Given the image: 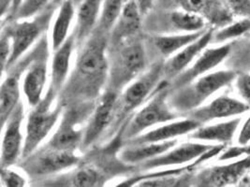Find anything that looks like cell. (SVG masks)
<instances>
[{
    "label": "cell",
    "instance_id": "obj_14",
    "mask_svg": "<svg viewBox=\"0 0 250 187\" xmlns=\"http://www.w3.org/2000/svg\"><path fill=\"white\" fill-rule=\"evenodd\" d=\"M230 52V45L225 44L220 47L205 49L197 57L195 62L176 78L170 82V90H175L193 82L199 77L209 73L217 67Z\"/></svg>",
    "mask_w": 250,
    "mask_h": 187
},
{
    "label": "cell",
    "instance_id": "obj_32",
    "mask_svg": "<svg viewBox=\"0 0 250 187\" xmlns=\"http://www.w3.org/2000/svg\"><path fill=\"white\" fill-rule=\"evenodd\" d=\"M26 184V179L21 173L11 168H1V186L7 187H22Z\"/></svg>",
    "mask_w": 250,
    "mask_h": 187
},
{
    "label": "cell",
    "instance_id": "obj_4",
    "mask_svg": "<svg viewBox=\"0 0 250 187\" xmlns=\"http://www.w3.org/2000/svg\"><path fill=\"white\" fill-rule=\"evenodd\" d=\"M109 57V78L106 89L120 94L141 74L147 70L146 49L139 40H128L115 46Z\"/></svg>",
    "mask_w": 250,
    "mask_h": 187
},
{
    "label": "cell",
    "instance_id": "obj_13",
    "mask_svg": "<svg viewBox=\"0 0 250 187\" xmlns=\"http://www.w3.org/2000/svg\"><path fill=\"white\" fill-rule=\"evenodd\" d=\"M215 146L216 145L200 142L183 143L178 146H173L169 151L146 161L140 166L144 170H156L162 168L193 163L203 155H205L206 152L212 150Z\"/></svg>",
    "mask_w": 250,
    "mask_h": 187
},
{
    "label": "cell",
    "instance_id": "obj_2",
    "mask_svg": "<svg viewBox=\"0 0 250 187\" xmlns=\"http://www.w3.org/2000/svg\"><path fill=\"white\" fill-rule=\"evenodd\" d=\"M57 96L58 94L49 87L42 102L31 108L27 114L22 159L37 151L57 128L65 108Z\"/></svg>",
    "mask_w": 250,
    "mask_h": 187
},
{
    "label": "cell",
    "instance_id": "obj_6",
    "mask_svg": "<svg viewBox=\"0 0 250 187\" xmlns=\"http://www.w3.org/2000/svg\"><path fill=\"white\" fill-rule=\"evenodd\" d=\"M163 66L164 61H157L152 64L143 74L130 82L122 93L119 94L116 116L110 131L116 130L119 126L122 127V123L126 120V117L144 105L158 90L164 80Z\"/></svg>",
    "mask_w": 250,
    "mask_h": 187
},
{
    "label": "cell",
    "instance_id": "obj_25",
    "mask_svg": "<svg viewBox=\"0 0 250 187\" xmlns=\"http://www.w3.org/2000/svg\"><path fill=\"white\" fill-rule=\"evenodd\" d=\"M241 118H234L229 121L217 123L209 126H201L192 133L189 134V137L192 140H202V141H214L222 144L229 143L234 137Z\"/></svg>",
    "mask_w": 250,
    "mask_h": 187
},
{
    "label": "cell",
    "instance_id": "obj_16",
    "mask_svg": "<svg viewBox=\"0 0 250 187\" xmlns=\"http://www.w3.org/2000/svg\"><path fill=\"white\" fill-rule=\"evenodd\" d=\"M213 30L206 29L205 33L192 43L181 49L179 52L171 56L167 61H164L163 73L164 80L170 82L176 78L183 71L187 70L213 40Z\"/></svg>",
    "mask_w": 250,
    "mask_h": 187
},
{
    "label": "cell",
    "instance_id": "obj_39",
    "mask_svg": "<svg viewBox=\"0 0 250 187\" xmlns=\"http://www.w3.org/2000/svg\"><path fill=\"white\" fill-rule=\"evenodd\" d=\"M63 1H64V0H53V1H52V5L55 6L56 8H58V6H59Z\"/></svg>",
    "mask_w": 250,
    "mask_h": 187
},
{
    "label": "cell",
    "instance_id": "obj_26",
    "mask_svg": "<svg viewBox=\"0 0 250 187\" xmlns=\"http://www.w3.org/2000/svg\"><path fill=\"white\" fill-rule=\"evenodd\" d=\"M205 32V29L194 33L157 36L153 38V43L156 50L162 56L171 57L181 49L198 39Z\"/></svg>",
    "mask_w": 250,
    "mask_h": 187
},
{
    "label": "cell",
    "instance_id": "obj_12",
    "mask_svg": "<svg viewBox=\"0 0 250 187\" xmlns=\"http://www.w3.org/2000/svg\"><path fill=\"white\" fill-rule=\"evenodd\" d=\"M23 106L22 102L17 106L11 117L2 127V144H1V157L0 165L1 168H11L22 158L23 154Z\"/></svg>",
    "mask_w": 250,
    "mask_h": 187
},
{
    "label": "cell",
    "instance_id": "obj_20",
    "mask_svg": "<svg viewBox=\"0 0 250 187\" xmlns=\"http://www.w3.org/2000/svg\"><path fill=\"white\" fill-rule=\"evenodd\" d=\"M143 15L135 0H128L109 35V44L114 47L123 44L139 33Z\"/></svg>",
    "mask_w": 250,
    "mask_h": 187
},
{
    "label": "cell",
    "instance_id": "obj_24",
    "mask_svg": "<svg viewBox=\"0 0 250 187\" xmlns=\"http://www.w3.org/2000/svg\"><path fill=\"white\" fill-rule=\"evenodd\" d=\"M76 10L77 6L73 0H64L58 6L51 33V46L53 51L61 46L70 35L69 28L76 15Z\"/></svg>",
    "mask_w": 250,
    "mask_h": 187
},
{
    "label": "cell",
    "instance_id": "obj_40",
    "mask_svg": "<svg viewBox=\"0 0 250 187\" xmlns=\"http://www.w3.org/2000/svg\"><path fill=\"white\" fill-rule=\"evenodd\" d=\"M74 1V3H75V5L77 6L78 4H79L80 2H81V0H73Z\"/></svg>",
    "mask_w": 250,
    "mask_h": 187
},
{
    "label": "cell",
    "instance_id": "obj_21",
    "mask_svg": "<svg viewBox=\"0 0 250 187\" xmlns=\"http://www.w3.org/2000/svg\"><path fill=\"white\" fill-rule=\"evenodd\" d=\"M76 46V37L73 32L68 36L67 40L61 46L54 51L49 87L58 94V95L69 76L71 57Z\"/></svg>",
    "mask_w": 250,
    "mask_h": 187
},
{
    "label": "cell",
    "instance_id": "obj_10",
    "mask_svg": "<svg viewBox=\"0 0 250 187\" xmlns=\"http://www.w3.org/2000/svg\"><path fill=\"white\" fill-rule=\"evenodd\" d=\"M52 12V10L47 11L46 9L45 11L35 16L31 21L29 19L22 21L14 20L5 27L12 38V55L6 71L22 58L35 42L38 41L51 19Z\"/></svg>",
    "mask_w": 250,
    "mask_h": 187
},
{
    "label": "cell",
    "instance_id": "obj_19",
    "mask_svg": "<svg viewBox=\"0 0 250 187\" xmlns=\"http://www.w3.org/2000/svg\"><path fill=\"white\" fill-rule=\"evenodd\" d=\"M250 169V156L233 163L213 167L200 175L199 186L228 187L237 184Z\"/></svg>",
    "mask_w": 250,
    "mask_h": 187
},
{
    "label": "cell",
    "instance_id": "obj_15",
    "mask_svg": "<svg viewBox=\"0 0 250 187\" xmlns=\"http://www.w3.org/2000/svg\"><path fill=\"white\" fill-rule=\"evenodd\" d=\"M46 47L33 59L24 71L22 91L26 103L30 108H34L42 102L44 97L47 82V56Z\"/></svg>",
    "mask_w": 250,
    "mask_h": 187
},
{
    "label": "cell",
    "instance_id": "obj_28",
    "mask_svg": "<svg viewBox=\"0 0 250 187\" xmlns=\"http://www.w3.org/2000/svg\"><path fill=\"white\" fill-rule=\"evenodd\" d=\"M128 0H104L96 31L109 36Z\"/></svg>",
    "mask_w": 250,
    "mask_h": 187
},
{
    "label": "cell",
    "instance_id": "obj_30",
    "mask_svg": "<svg viewBox=\"0 0 250 187\" xmlns=\"http://www.w3.org/2000/svg\"><path fill=\"white\" fill-rule=\"evenodd\" d=\"M52 1L53 0H22L12 18L17 21L34 18L35 16L45 11L49 3Z\"/></svg>",
    "mask_w": 250,
    "mask_h": 187
},
{
    "label": "cell",
    "instance_id": "obj_5",
    "mask_svg": "<svg viewBox=\"0 0 250 187\" xmlns=\"http://www.w3.org/2000/svg\"><path fill=\"white\" fill-rule=\"evenodd\" d=\"M170 82L163 80L158 90L136 113L124 125L121 140L125 143L148 131L153 127L162 125L178 118V113L169 103Z\"/></svg>",
    "mask_w": 250,
    "mask_h": 187
},
{
    "label": "cell",
    "instance_id": "obj_36",
    "mask_svg": "<svg viewBox=\"0 0 250 187\" xmlns=\"http://www.w3.org/2000/svg\"><path fill=\"white\" fill-rule=\"evenodd\" d=\"M238 144L240 146H247L250 143V116L244 123L238 135Z\"/></svg>",
    "mask_w": 250,
    "mask_h": 187
},
{
    "label": "cell",
    "instance_id": "obj_18",
    "mask_svg": "<svg viewBox=\"0 0 250 187\" xmlns=\"http://www.w3.org/2000/svg\"><path fill=\"white\" fill-rule=\"evenodd\" d=\"M202 125L193 119L188 117L179 121H171L162 124L156 129L148 130L136 138L128 140L125 144H143L163 142L168 140H176V138L183 135L190 134Z\"/></svg>",
    "mask_w": 250,
    "mask_h": 187
},
{
    "label": "cell",
    "instance_id": "obj_11",
    "mask_svg": "<svg viewBox=\"0 0 250 187\" xmlns=\"http://www.w3.org/2000/svg\"><path fill=\"white\" fill-rule=\"evenodd\" d=\"M44 47L45 42L43 37L42 38V42L38 45V49L30 53V56H26L23 59V61L22 58L20 59L11 69L7 70L11 72L9 74L7 73V76L4 78L0 89V122L2 127L11 117L17 106L21 103V74L25 71L29 64Z\"/></svg>",
    "mask_w": 250,
    "mask_h": 187
},
{
    "label": "cell",
    "instance_id": "obj_9",
    "mask_svg": "<svg viewBox=\"0 0 250 187\" xmlns=\"http://www.w3.org/2000/svg\"><path fill=\"white\" fill-rule=\"evenodd\" d=\"M119 93L106 89L98 98L85 125L81 149L88 150L103 138L114 125Z\"/></svg>",
    "mask_w": 250,
    "mask_h": 187
},
{
    "label": "cell",
    "instance_id": "obj_37",
    "mask_svg": "<svg viewBox=\"0 0 250 187\" xmlns=\"http://www.w3.org/2000/svg\"><path fill=\"white\" fill-rule=\"evenodd\" d=\"M135 1L143 16L146 15L148 12L151 11L154 4V0H135Z\"/></svg>",
    "mask_w": 250,
    "mask_h": 187
},
{
    "label": "cell",
    "instance_id": "obj_3",
    "mask_svg": "<svg viewBox=\"0 0 250 187\" xmlns=\"http://www.w3.org/2000/svg\"><path fill=\"white\" fill-rule=\"evenodd\" d=\"M236 78L232 70L209 72L181 88L170 90L169 103L178 114H188Z\"/></svg>",
    "mask_w": 250,
    "mask_h": 187
},
{
    "label": "cell",
    "instance_id": "obj_1",
    "mask_svg": "<svg viewBox=\"0 0 250 187\" xmlns=\"http://www.w3.org/2000/svg\"><path fill=\"white\" fill-rule=\"evenodd\" d=\"M108 47L109 36L96 30L79 47L74 69L58 95L63 105L96 102L103 94L109 78Z\"/></svg>",
    "mask_w": 250,
    "mask_h": 187
},
{
    "label": "cell",
    "instance_id": "obj_23",
    "mask_svg": "<svg viewBox=\"0 0 250 187\" xmlns=\"http://www.w3.org/2000/svg\"><path fill=\"white\" fill-rule=\"evenodd\" d=\"M176 144L177 140L143 144H125V147L119 152V160L127 165H141L169 151Z\"/></svg>",
    "mask_w": 250,
    "mask_h": 187
},
{
    "label": "cell",
    "instance_id": "obj_27",
    "mask_svg": "<svg viewBox=\"0 0 250 187\" xmlns=\"http://www.w3.org/2000/svg\"><path fill=\"white\" fill-rule=\"evenodd\" d=\"M172 28L183 33H194L205 30V21L201 14L189 11H176L170 14Z\"/></svg>",
    "mask_w": 250,
    "mask_h": 187
},
{
    "label": "cell",
    "instance_id": "obj_7",
    "mask_svg": "<svg viewBox=\"0 0 250 187\" xmlns=\"http://www.w3.org/2000/svg\"><path fill=\"white\" fill-rule=\"evenodd\" d=\"M95 103L65 106L59 123L46 144L59 151L76 152L82 146L85 125Z\"/></svg>",
    "mask_w": 250,
    "mask_h": 187
},
{
    "label": "cell",
    "instance_id": "obj_29",
    "mask_svg": "<svg viewBox=\"0 0 250 187\" xmlns=\"http://www.w3.org/2000/svg\"><path fill=\"white\" fill-rule=\"evenodd\" d=\"M103 183V176L100 170L89 166H84L75 169L69 178L71 187H98Z\"/></svg>",
    "mask_w": 250,
    "mask_h": 187
},
{
    "label": "cell",
    "instance_id": "obj_35",
    "mask_svg": "<svg viewBox=\"0 0 250 187\" xmlns=\"http://www.w3.org/2000/svg\"><path fill=\"white\" fill-rule=\"evenodd\" d=\"M227 7L232 12L241 16H250V0H225Z\"/></svg>",
    "mask_w": 250,
    "mask_h": 187
},
{
    "label": "cell",
    "instance_id": "obj_22",
    "mask_svg": "<svg viewBox=\"0 0 250 187\" xmlns=\"http://www.w3.org/2000/svg\"><path fill=\"white\" fill-rule=\"evenodd\" d=\"M104 0H81L76 10L74 34L77 46L83 45L95 31Z\"/></svg>",
    "mask_w": 250,
    "mask_h": 187
},
{
    "label": "cell",
    "instance_id": "obj_38",
    "mask_svg": "<svg viewBox=\"0 0 250 187\" xmlns=\"http://www.w3.org/2000/svg\"><path fill=\"white\" fill-rule=\"evenodd\" d=\"M21 2H22V0H12V7H11V10H10V16L11 17L17 11V9L20 6Z\"/></svg>",
    "mask_w": 250,
    "mask_h": 187
},
{
    "label": "cell",
    "instance_id": "obj_34",
    "mask_svg": "<svg viewBox=\"0 0 250 187\" xmlns=\"http://www.w3.org/2000/svg\"><path fill=\"white\" fill-rule=\"evenodd\" d=\"M236 88L244 102L250 106V74H243L237 77Z\"/></svg>",
    "mask_w": 250,
    "mask_h": 187
},
{
    "label": "cell",
    "instance_id": "obj_31",
    "mask_svg": "<svg viewBox=\"0 0 250 187\" xmlns=\"http://www.w3.org/2000/svg\"><path fill=\"white\" fill-rule=\"evenodd\" d=\"M250 29V21L248 19H244L233 24H230L227 27L222 28L215 35H213V40L216 42H224L229 39L237 37L239 36L245 34Z\"/></svg>",
    "mask_w": 250,
    "mask_h": 187
},
{
    "label": "cell",
    "instance_id": "obj_33",
    "mask_svg": "<svg viewBox=\"0 0 250 187\" xmlns=\"http://www.w3.org/2000/svg\"><path fill=\"white\" fill-rule=\"evenodd\" d=\"M12 55V38L6 28L2 30L0 38V56L2 74L7 70V66Z\"/></svg>",
    "mask_w": 250,
    "mask_h": 187
},
{
    "label": "cell",
    "instance_id": "obj_17",
    "mask_svg": "<svg viewBox=\"0 0 250 187\" xmlns=\"http://www.w3.org/2000/svg\"><path fill=\"white\" fill-rule=\"evenodd\" d=\"M250 109V106L244 101L242 102L228 95H220L210 103L197 108L188 115L203 126L205 123L216 119H223L243 114Z\"/></svg>",
    "mask_w": 250,
    "mask_h": 187
},
{
    "label": "cell",
    "instance_id": "obj_8",
    "mask_svg": "<svg viewBox=\"0 0 250 187\" xmlns=\"http://www.w3.org/2000/svg\"><path fill=\"white\" fill-rule=\"evenodd\" d=\"M75 153L59 151L46 144L23 158L20 167L28 177L35 180L44 179L76 166L80 159Z\"/></svg>",
    "mask_w": 250,
    "mask_h": 187
}]
</instances>
